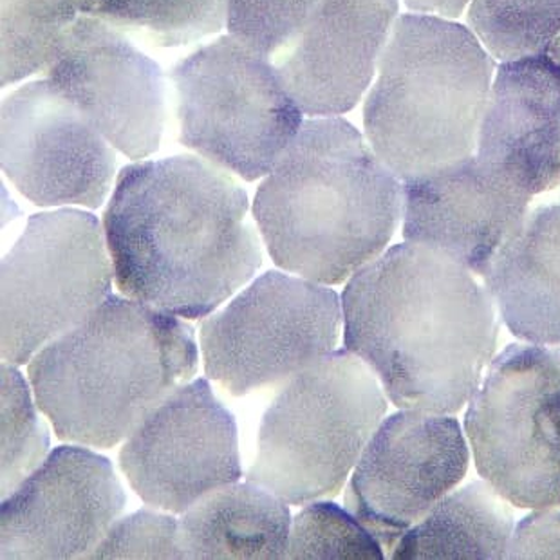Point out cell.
I'll use <instances>...</instances> for the list:
<instances>
[{"label": "cell", "mask_w": 560, "mask_h": 560, "mask_svg": "<svg viewBox=\"0 0 560 560\" xmlns=\"http://www.w3.org/2000/svg\"><path fill=\"white\" fill-rule=\"evenodd\" d=\"M346 348L401 409L454 415L498 348V310L472 271L425 244H398L343 291Z\"/></svg>", "instance_id": "1"}, {"label": "cell", "mask_w": 560, "mask_h": 560, "mask_svg": "<svg viewBox=\"0 0 560 560\" xmlns=\"http://www.w3.org/2000/svg\"><path fill=\"white\" fill-rule=\"evenodd\" d=\"M248 196L221 166L194 156L125 166L104 230L124 295L201 318L262 262Z\"/></svg>", "instance_id": "2"}, {"label": "cell", "mask_w": 560, "mask_h": 560, "mask_svg": "<svg viewBox=\"0 0 560 560\" xmlns=\"http://www.w3.org/2000/svg\"><path fill=\"white\" fill-rule=\"evenodd\" d=\"M401 212L400 179L332 116L302 124L254 202L277 265L318 284H340L384 254Z\"/></svg>", "instance_id": "3"}, {"label": "cell", "mask_w": 560, "mask_h": 560, "mask_svg": "<svg viewBox=\"0 0 560 560\" xmlns=\"http://www.w3.org/2000/svg\"><path fill=\"white\" fill-rule=\"evenodd\" d=\"M196 368L192 327L109 295L33 357L30 380L60 440L107 448L129 438Z\"/></svg>", "instance_id": "4"}, {"label": "cell", "mask_w": 560, "mask_h": 560, "mask_svg": "<svg viewBox=\"0 0 560 560\" xmlns=\"http://www.w3.org/2000/svg\"><path fill=\"white\" fill-rule=\"evenodd\" d=\"M493 74L472 30L434 15L396 19L363 105L369 145L404 182L474 156Z\"/></svg>", "instance_id": "5"}, {"label": "cell", "mask_w": 560, "mask_h": 560, "mask_svg": "<svg viewBox=\"0 0 560 560\" xmlns=\"http://www.w3.org/2000/svg\"><path fill=\"white\" fill-rule=\"evenodd\" d=\"M387 410L373 371L351 351L295 374L260 425L248 481L290 504L335 495Z\"/></svg>", "instance_id": "6"}, {"label": "cell", "mask_w": 560, "mask_h": 560, "mask_svg": "<svg viewBox=\"0 0 560 560\" xmlns=\"http://www.w3.org/2000/svg\"><path fill=\"white\" fill-rule=\"evenodd\" d=\"M183 145L246 182L268 176L302 127L276 66L234 37L199 47L172 71Z\"/></svg>", "instance_id": "7"}, {"label": "cell", "mask_w": 560, "mask_h": 560, "mask_svg": "<svg viewBox=\"0 0 560 560\" xmlns=\"http://www.w3.org/2000/svg\"><path fill=\"white\" fill-rule=\"evenodd\" d=\"M465 429L478 472L510 503L560 506V348L514 343L498 354Z\"/></svg>", "instance_id": "8"}, {"label": "cell", "mask_w": 560, "mask_h": 560, "mask_svg": "<svg viewBox=\"0 0 560 560\" xmlns=\"http://www.w3.org/2000/svg\"><path fill=\"white\" fill-rule=\"evenodd\" d=\"M91 213H38L2 260V357L24 363L91 315L115 276Z\"/></svg>", "instance_id": "9"}, {"label": "cell", "mask_w": 560, "mask_h": 560, "mask_svg": "<svg viewBox=\"0 0 560 560\" xmlns=\"http://www.w3.org/2000/svg\"><path fill=\"white\" fill-rule=\"evenodd\" d=\"M342 326L335 291L268 271L201 327L210 378L243 396L291 380L332 353Z\"/></svg>", "instance_id": "10"}, {"label": "cell", "mask_w": 560, "mask_h": 560, "mask_svg": "<svg viewBox=\"0 0 560 560\" xmlns=\"http://www.w3.org/2000/svg\"><path fill=\"white\" fill-rule=\"evenodd\" d=\"M468 445L454 418L404 409L380 423L359 459L348 506L380 546L395 550L467 476Z\"/></svg>", "instance_id": "11"}, {"label": "cell", "mask_w": 560, "mask_h": 560, "mask_svg": "<svg viewBox=\"0 0 560 560\" xmlns=\"http://www.w3.org/2000/svg\"><path fill=\"white\" fill-rule=\"evenodd\" d=\"M116 156L96 125L49 80L2 102V168L40 207L98 208L109 194Z\"/></svg>", "instance_id": "12"}, {"label": "cell", "mask_w": 560, "mask_h": 560, "mask_svg": "<svg viewBox=\"0 0 560 560\" xmlns=\"http://www.w3.org/2000/svg\"><path fill=\"white\" fill-rule=\"evenodd\" d=\"M120 467L147 504L185 514L202 495L240 481L234 416L207 380L185 384L127 438Z\"/></svg>", "instance_id": "13"}, {"label": "cell", "mask_w": 560, "mask_h": 560, "mask_svg": "<svg viewBox=\"0 0 560 560\" xmlns=\"http://www.w3.org/2000/svg\"><path fill=\"white\" fill-rule=\"evenodd\" d=\"M44 71L125 156L141 160L158 151L165 80L160 66L124 33L94 16H79Z\"/></svg>", "instance_id": "14"}, {"label": "cell", "mask_w": 560, "mask_h": 560, "mask_svg": "<svg viewBox=\"0 0 560 560\" xmlns=\"http://www.w3.org/2000/svg\"><path fill=\"white\" fill-rule=\"evenodd\" d=\"M124 509V488L105 457L60 446L2 501V559L88 557Z\"/></svg>", "instance_id": "15"}, {"label": "cell", "mask_w": 560, "mask_h": 560, "mask_svg": "<svg viewBox=\"0 0 560 560\" xmlns=\"http://www.w3.org/2000/svg\"><path fill=\"white\" fill-rule=\"evenodd\" d=\"M398 19V0H318L290 46L273 60L280 80L312 116L359 104Z\"/></svg>", "instance_id": "16"}, {"label": "cell", "mask_w": 560, "mask_h": 560, "mask_svg": "<svg viewBox=\"0 0 560 560\" xmlns=\"http://www.w3.org/2000/svg\"><path fill=\"white\" fill-rule=\"evenodd\" d=\"M529 196L476 156L404 185V235L485 276L499 249L523 223Z\"/></svg>", "instance_id": "17"}, {"label": "cell", "mask_w": 560, "mask_h": 560, "mask_svg": "<svg viewBox=\"0 0 560 560\" xmlns=\"http://www.w3.org/2000/svg\"><path fill=\"white\" fill-rule=\"evenodd\" d=\"M478 158L526 196L560 183V57L553 47L501 62L478 136Z\"/></svg>", "instance_id": "18"}, {"label": "cell", "mask_w": 560, "mask_h": 560, "mask_svg": "<svg viewBox=\"0 0 560 560\" xmlns=\"http://www.w3.org/2000/svg\"><path fill=\"white\" fill-rule=\"evenodd\" d=\"M482 277L515 337L560 348V205L526 212Z\"/></svg>", "instance_id": "19"}, {"label": "cell", "mask_w": 560, "mask_h": 560, "mask_svg": "<svg viewBox=\"0 0 560 560\" xmlns=\"http://www.w3.org/2000/svg\"><path fill=\"white\" fill-rule=\"evenodd\" d=\"M290 529L284 499L249 481L215 488L179 521L187 559H285Z\"/></svg>", "instance_id": "20"}, {"label": "cell", "mask_w": 560, "mask_h": 560, "mask_svg": "<svg viewBox=\"0 0 560 560\" xmlns=\"http://www.w3.org/2000/svg\"><path fill=\"white\" fill-rule=\"evenodd\" d=\"M512 503L488 481L452 490L405 532L396 560L506 559L514 535Z\"/></svg>", "instance_id": "21"}, {"label": "cell", "mask_w": 560, "mask_h": 560, "mask_svg": "<svg viewBox=\"0 0 560 560\" xmlns=\"http://www.w3.org/2000/svg\"><path fill=\"white\" fill-rule=\"evenodd\" d=\"M224 0H79L80 11L158 47H176L218 33Z\"/></svg>", "instance_id": "22"}, {"label": "cell", "mask_w": 560, "mask_h": 560, "mask_svg": "<svg viewBox=\"0 0 560 560\" xmlns=\"http://www.w3.org/2000/svg\"><path fill=\"white\" fill-rule=\"evenodd\" d=\"M79 11V0H2V85L46 69Z\"/></svg>", "instance_id": "23"}, {"label": "cell", "mask_w": 560, "mask_h": 560, "mask_svg": "<svg viewBox=\"0 0 560 560\" xmlns=\"http://www.w3.org/2000/svg\"><path fill=\"white\" fill-rule=\"evenodd\" d=\"M468 26L501 62L545 51L560 35V0H470Z\"/></svg>", "instance_id": "24"}, {"label": "cell", "mask_w": 560, "mask_h": 560, "mask_svg": "<svg viewBox=\"0 0 560 560\" xmlns=\"http://www.w3.org/2000/svg\"><path fill=\"white\" fill-rule=\"evenodd\" d=\"M47 445L26 382L13 365L2 363V499L40 467Z\"/></svg>", "instance_id": "25"}, {"label": "cell", "mask_w": 560, "mask_h": 560, "mask_svg": "<svg viewBox=\"0 0 560 560\" xmlns=\"http://www.w3.org/2000/svg\"><path fill=\"white\" fill-rule=\"evenodd\" d=\"M285 559L384 560V553L354 515L320 501L291 523Z\"/></svg>", "instance_id": "26"}, {"label": "cell", "mask_w": 560, "mask_h": 560, "mask_svg": "<svg viewBox=\"0 0 560 560\" xmlns=\"http://www.w3.org/2000/svg\"><path fill=\"white\" fill-rule=\"evenodd\" d=\"M318 0H224L230 37L276 60L301 33Z\"/></svg>", "instance_id": "27"}, {"label": "cell", "mask_w": 560, "mask_h": 560, "mask_svg": "<svg viewBox=\"0 0 560 560\" xmlns=\"http://www.w3.org/2000/svg\"><path fill=\"white\" fill-rule=\"evenodd\" d=\"M88 559H187L179 521L143 510L116 523Z\"/></svg>", "instance_id": "28"}, {"label": "cell", "mask_w": 560, "mask_h": 560, "mask_svg": "<svg viewBox=\"0 0 560 560\" xmlns=\"http://www.w3.org/2000/svg\"><path fill=\"white\" fill-rule=\"evenodd\" d=\"M506 559H560V506L524 517L515 526Z\"/></svg>", "instance_id": "29"}, {"label": "cell", "mask_w": 560, "mask_h": 560, "mask_svg": "<svg viewBox=\"0 0 560 560\" xmlns=\"http://www.w3.org/2000/svg\"><path fill=\"white\" fill-rule=\"evenodd\" d=\"M409 10L420 15H434L441 19H457L467 10L470 0H404Z\"/></svg>", "instance_id": "30"}, {"label": "cell", "mask_w": 560, "mask_h": 560, "mask_svg": "<svg viewBox=\"0 0 560 560\" xmlns=\"http://www.w3.org/2000/svg\"><path fill=\"white\" fill-rule=\"evenodd\" d=\"M550 46L553 47V51H556L560 57V35L556 38V40L551 42Z\"/></svg>", "instance_id": "31"}]
</instances>
